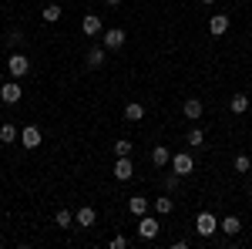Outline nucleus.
<instances>
[{"instance_id": "1", "label": "nucleus", "mask_w": 252, "mask_h": 249, "mask_svg": "<svg viewBox=\"0 0 252 249\" xmlns=\"http://www.w3.org/2000/svg\"><path fill=\"white\" fill-rule=\"evenodd\" d=\"M7 71H10V77H24L27 71H31V61H27V54H20V51H10Z\"/></svg>"}, {"instance_id": "2", "label": "nucleus", "mask_w": 252, "mask_h": 249, "mask_svg": "<svg viewBox=\"0 0 252 249\" xmlns=\"http://www.w3.org/2000/svg\"><path fill=\"white\" fill-rule=\"evenodd\" d=\"M158 229H161V222H158L155 215H148V212L138 215V236H141V239H155Z\"/></svg>"}, {"instance_id": "3", "label": "nucleus", "mask_w": 252, "mask_h": 249, "mask_svg": "<svg viewBox=\"0 0 252 249\" xmlns=\"http://www.w3.org/2000/svg\"><path fill=\"white\" fill-rule=\"evenodd\" d=\"M195 229H198V236H215V229H219V219H215L212 212H198V219H195Z\"/></svg>"}, {"instance_id": "4", "label": "nucleus", "mask_w": 252, "mask_h": 249, "mask_svg": "<svg viewBox=\"0 0 252 249\" xmlns=\"http://www.w3.org/2000/svg\"><path fill=\"white\" fill-rule=\"evenodd\" d=\"M20 98H24V88H20L17 81H3L0 84V101L3 105H17Z\"/></svg>"}, {"instance_id": "5", "label": "nucleus", "mask_w": 252, "mask_h": 249, "mask_svg": "<svg viewBox=\"0 0 252 249\" xmlns=\"http://www.w3.org/2000/svg\"><path fill=\"white\" fill-rule=\"evenodd\" d=\"M195 169V158L189 152H178V155H172V172L175 175H182V178H185V175L192 172Z\"/></svg>"}, {"instance_id": "6", "label": "nucleus", "mask_w": 252, "mask_h": 249, "mask_svg": "<svg viewBox=\"0 0 252 249\" xmlns=\"http://www.w3.org/2000/svg\"><path fill=\"white\" fill-rule=\"evenodd\" d=\"M40 142H44V135H40L37 125H24V128H20V145H24V148H37Z\"/></svg>"}, {"instance_id": "7", "label": "nucleus", "mask_w": 252, "mask_h": 249, "mask_svg": "<svg viewBox=\"0 0 252 249\" xmlns=\"http://www.w3.org/2000/svg\"><path fill=\"white\" fill-rule=\"evenodd\" d=\"M81 31H84L88 37H101V34H104V24H101V17H97V14H84Z\"/></svg>"}, {"instance_id": "8", "label": "nucleus", "mask_w": 252, "mask_h": 249, "mask_svg": "<svg viewBox=\"0 0 252 249\" xmlns=\"http://www.w3.org/2000/svg\"><path fill=\"white\" fill-rule=\"evenodd\" d=\"M125 37H128V34H125L121 27H111V31H104V34H101V44H104L108 51H118V47L125 44Z\"/></svg>"}, {"instance_id": "9", "label": "nucleus", "mask_w": 252, "mask_h": 249, "mask_svg": "<svg viewBox=\"0 0 252 249\" xmlns=\"http://www.w3.org/2000/svg\"><path fill=\"white\" fill-rule=\"evenodd\" d=\"M131 175H135V165H131V158H128V155H121V158L115 162V178H118V182H128Z\"/></svg>"}, {"instance_id": "10", "label": "nucleus", "mask_w": 252, "mask_h": 249, "mask_svg": "<svg viewBox=\"0 0 252 249\" xmlns=\"http://www.w3.org/2000/svg\"><path fill=\"white\" fill-rule=\"evenodd\" d=\"M225 31H229V14H215V17L209 20V34H212V37H222Z\"/></svg>"}, {"instance_id": "11", "label": "nucleus", "mask_w": 252, "mask_h": 249, "mask_svg": "<svg viewBox=\"0 0 252 249\" xmlns=\"http://www.w3.org/2000/svg\"><path fill=\"white\" fill-rule=\"evenodd\" d=\"M74 222H78V226H88V229H91V226L97 222V212L91 209V206H81V209L74 212Z\"/></svg>"}, {"instance_id": "12", "label": "nucleus", "mask_w": 252, "mask_h": 249, "mask_svg": "<svg viewBox=\"0 0 252 249\" xmlns=\"http://www.w3.org/2000/svg\"><path fill=\"white\" fill-rule=\"evenodd\" d=\"M168 162H172V152H168L165 145H155V148H152V165H155V169H165Z\"/></svg>"}, {"instance_id": "13", "label": "nucleus", "mask_w": 252, "mask_h": 249, "mask_svg": "<svg viewBox=\"0 0 252 249\" xmlns=\"http://www.w3.org/2000/svg\"><path fill=\"white\" fill-rule=\"evenodd\" d=\"M182 115L192 118V121H198V118H202V101H198V98H189V101L182 105Z\"/></svg>"}, {"instance_id": "14", "label": "nucleus", "mask_w": 252, "mask_h": 249, "mask_svg": "<svg viewBox=\"0 0 252 249\" xmlns=\"http://www.w3.org/2000/svg\"><path fill=\"white\" fill-rule=\"evenodd\" d=\"M104 51H108V47H104V44H94V47H91V51H88V68H101V64H104Z\"/></svg>"}, {"instance_id": "15", "label": "nucleus", "mask_w": 252, "mask_h": 249, "mask_svg": "<svg viewBox=\"0 0 252 249\" xmlns=\"http://www.w3.org/2000/svg\"><path fill=\"white\" fill-rule=\"evenodd\" d=\"M229 108H232V115H246L249 111V95H232V101H229Z\"/></svg>"}, {"instance_id": "16", "label": "nucleus", "mask_w": 252, "mask_h": 249, "mask_svg": "<svg viewBox=\"0 0 252 249\" xmlns=\"http://www.w3.org/2000/svg\"><path fill=\"white\" fill-rule=\"evenodd\" d=\"M148 206H152V199H145V195H131V199H128V209L135 212V215H145Z\"/></svg>"}, {"instance_id": "17", "label": "nucleus", "mask_w": 252, "mask_h": 249, "mask_svg": "<svg viewBox=\"0 0 252 249\" xmlns=\"http://www.w3.org/2000/svg\"><path fill=\"white\" fill-rule=\"evenodd\" d=\"M219 229L225 232V236H235V232L242 229V219H239V215H225V219L219 222Z\"/></svg>"}, {"instance_id": "18", "label": "nucleus", "mask_w": 252, "mask_h": 249, "mask_svg": "<svg viewBox=\"0 0 252 249\" xmlns=\"http://www.w3.org/2000/svg\"><path fill=\"white\" fill-rule=\"evenodd\" d=\"M152 209H155L158 215H172L175 199H172V195H161V199H155V202H152Z\"/></svg>"}, {"instance_id": "19", "label": "nucleus", "mask_w": 252, "mask_h": 249, "mask_svg": "<svg viewBox=\"0 0 252 249\" xmlns=\"http://www.w3.org/2000/svg\"><path fill=\"white\" fill-rule=\"evenodd\" d=\"M17 138H20L17 125H10V121H7V125H0V142H3V145H14Z\"/></svg>"}, {"instance_id": "20", "label": "nucleus", "mask_w": 252, "mask_h": 249, "mask_svg": "<svg viewBox=\"0 0 252 249\" xmlns=\"http://www.w3.org/2000/svg\"><path fill=\"white\" fill-rule=\"evenodd\" d=\"M141 118H145V105L131 101V105L125 108V121H141Z\"/></svg>"}, {"instance_id": "21", "label": "nucleus", "mask_w": 252, "mask_h": 249, "mask_svg": "<svg viewBox=\"0 0 252 249\" xmlns=\"http://www.w3.org/2000/svg\"><path fill=\"white\" fill-rule=\"evenodd\" d=\"M185 142H189L192 148H202V145H205V135H202V128H192V132L185 135Z\"/></svg>"}, {"instance_id": "22", "label": "nucleus", "mask_w": 252, "mask_h": 249, "mask_svg": "<svg viewBox=\"0 0 252 249\" xmlns=\"http://www.w3.org/2000/svg\"><path fill=\"white\" fill-rule=\"evenodd\" d=\"M232 169H235V172H249V169H252V158H249V155H235Z\"/></svg>"}, {"instance_id": "23", "label": "nucleus", "mask_w": 252, "mask_h": 249, "mask_svg": "<svg viewBox=\"0 0 252 249\" xmlns=\"http://www.w3.org/2000/svg\"><path fill=\"white\" fill-rule=\"evenodd\" d=\"M44 20H47V24L61 20V7H58V3H47V7H44Z\"/></svg>"}, {"instance_id": "24", "label": "nucleus", "mask_w": 252, "mask_h": 249, "mask_svg": "<svg viewBox=\"0 0 252 249\" xmlns=\"http://www.w3.org/2000/svg\"><path fill=\"white\" fill-rule=\"evenodd\" d=\"M121 155H131V142L128 138H118L115 142V158H121Z\"/></svg>"}, {"instance_id": "25", "label": "nucleus", "mask_w": 252, "mask_h": 249, "mask_svg": "<svg viewBox=\"0 0 252 249\" xmlns=\"http://www.w3.org/2000/svg\"><path fill=\"white\" fill-rule=\"evenodd\" d=\"M54 219H58V226H64V229H67V226L74 222V215H71V212H67V209H61L58 215H54Z\"/></svg>"}, {"instance_id": "26", "label": "nucleus", "mask_w": 252, "mask_h": 249, "mask_svg": "<svg viewBox=\"0 0 252 249\" xmlns=\"http://www.w3.org/2000/svg\"><path fill=\"white\" fill-rule=\"evenodd\" d=\"M20 44H24V34L20 31H10L7 34V47H20Z\"/></svg>"}, {"instance_id": "27", "label": "nucleus", "mask_w": 252, "mask_h": 249, "mask_svg": "<svg viewBox=\"0 0 252 249\" xmlns=\"http://www.w3.org/2000/svg\"><path fill=\"white\" fill-rule=\"evenodd\" d=\"M108 246H111V249H125V246H128V239H125V236L118 232V236H115V239H111V243H108Z\"/></svg>"}, {"instance_id": "28", "label": "nucleus", "mask_w": 252, "mask_h": 249, "mask_svg": "<svg viewBox=\"0 0 252 249\" xmlns=\"http://www.w3.org/2000/svg\"><path fill=\"white\" fill-rule=\"evenodd\" d=\"M178 178H182V175H175V172H172V175H168V178H165V185H168V189L175 192V189H178Z\"/></svg>"}, {"instance_id": "29", "label": "nucleus", "mask_w": 252, "mask_h": 249, "mask_svg": "<svg viewBox=\"0 0 252 249\" xmlns=\"http://www.w3.org/2000/svg\"><path fill=\"white\" fill-rule=\"evenodd\" d=\"M202 3H205V7H212V3H215V0H202Z\"/></svg>"}, {"instance_id": "30", "label": "nucleus", "mask_w": 252, "mask_h": 249, "mask_svg": "<svg viewBox=\"0 0 252 249\" xmlns=\"http://www.w3.org/2000/svg\"><path fill=\"white\" fill-rule=\"evenodd\" d=\"M108 3H111V7H115V3H121V0H108Z\"/></svg>"}, {"instance_id": "31", "label": "nucleus", "mask_w": 252, "mask_h": 249, "mask_svg": "<svg viewBox=\"0 0 252 249\" xmlns=\"http://www.w3.org/2000/svg\"><path fill=\"white\" fill-rule=\"evenodd\" d=\"M249 195H252V182H249Z\"/></svg>"}, {"instance_id": "32", "label": "nucleus", "mask_w": 252, "mask_h": 249, "mask_svg": "<svg viewBox=\"0 0 252 249\" xmlns=\"http://www.w3.org/2000/svg\"><path fill=\"white\" fill-rule=\"evenodd\" d=\"M0 84H3V74H0Z\"/></svg>"}]
</instances>
